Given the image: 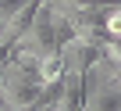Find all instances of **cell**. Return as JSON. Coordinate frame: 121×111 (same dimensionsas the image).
Segmentation results:
<instances>
[{
  "label": "cell",
  "instance_id": "6da1fadb",
  "mask_svg": "<svg viewBox=\"0 0 121 111\" xmlns=\"http://www.w3.org/2000/svg\"><path fill=\"white\" fill-rule=\"evenodd\" d=\"M103 25H107V36H117V39H121V4H117V7H107Z\"/></svg>",
  "mask_w": 121,
  "mask_h": 111
}]
</instances>
